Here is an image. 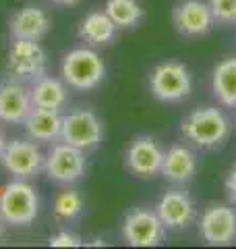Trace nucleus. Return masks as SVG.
I'll return each mask as SVG.
<instances>
[{
  "mask_svg": "<svg viewBox=\"0 0 236 249\" xmlns=\"http://www.w3.org/2000/svg\"><path fill=\"white\" fill-rule=\"evenodd\" d=\"M4 147H6V137H4V133H2V129H0V158H2Z\"/></svg>",
  "mask_w": 236,
  "mask_h": 249,
  "instance_id": "nucleus-27",
  "label": "nucleus"
},
{
  "mask_svg": "<svg viewBox=\"0 0 236 249\" xmlns=\"http://www.w3.org/2000/svg\"><path fill=\"white\" fill-rule=\"evenodd\" d=\"M39 214V196L37 191L25 183V178H17L4 187L0 196V220L11 227H29Z\"/></svg>",
  "mask_w": 236,
  "mask_h": 249,
  "instance_id": "nucleus-3",
  "label": "nucleus"
},
{
  "mask_svg": "<svg viewBox=\"0 0 236 249\" xmlns=\"http://www.w3.org/2000/svg\"><path fill=\"white\" fill-rule=\"evenodd\" d=\"M31 104L34 108H44V110H56L60 112L68 102V85L56 79V77H39L31 83Z\"/></svg>",
  "mask_w": 236,
  "mask_h": 249,
  "instance_id": "nucleus-17",
  "label": "nucleus"
},
{
  "mask_svg": "<svg viewBox=\"0 0 236 249\" xmlns=\"http://www.w3.org/2000/svg\"><path fill=\"white\" fill-rule=\"evenodd\" d=\"M162 162L164 150L149 135L135 137L124 154V164H127L129 173L139 178H152L157 173H162Z\"/></svg>",
  "mask_w": 236,
  "mask_h": 249,
  "instance_id": "nucleus-12",
  "label": "nucleus"
},
{
  "mask_svg": "<svg viewBox=\"0 0 236 249\" xmlns=\"http://www.w3.org/2000/svg\"><path fill=\"white\" fill-rule=\"evenodd\" d=\"M60 75L70 89L91 91L101 85L106 77V65L93 48H75L65 54L60 62Z\"/></svg>",
  "mask_w": 236,
  "mask_h": 249,
  "instance_id": "nucleus-2",
  "label": "nucleus"
},
{
  "mask_svg": "<svg viewBox=\"0 0 236 249\" xmlns=\"http://www.w3.org/2000/svg\"><path fill=\"white\" fill-rule=\"evenodd\" d=\"M104 11L116 29H133L145 17V11L139 0H106Z\"/></svg>",
  "mask_w": 236,
  "mask_h": 249,
  "instance_id": "nucleus-21",
  "label": "nucleus"
},
{
  "mask_svg": "<svg viewBox=\"0 0 236 249\" xmlns=\"http://www.w3.org/2000/svg\"><path fill=\"white\" fill-rule=\"evenodd\" d=\"M50 15L42 6L25 4L19 11L13 13L9 21V34L11 40H34L39 42L42 37L48 36L50 31Z\"/></svg>",
  "mask_w": 236,
  "mask_h": 249,
  "instance_id": "nucleus-15",
  "label": "nucleus"
},
{
  "mask_svg": "<svg viewBox=\"0 0 236 249\" xmlns=\"http://www.w3.org/2000/svg\"><path fill=\"white\" fill-rule=\"evenodd\" d=\"M50 245L52 247H81L83 241H81L79 235H75V232L60 231L54 237H50Z\"/></svg>",
  "mask_w": 236,
  "mask_h": 249,
  "instance_id": "nucleus-24",
  "label": "nucleus"
},
{
  "mask_svg": "<svg viewBox=\"0 0 236 249\" xmlns=\"http://www.w3.org/2000/svg\"><path fill=\"white\" fill-rule=\"evenodd\" d=\"M34 110L31 91L23 81L0 83V121L6 124H23Z\"/></svg>",
  "mask_w": 236,
  "mask_h": 249,
  "instance_id": "nucleus-14",
  "label": "nucleus"
},
{
  "mask_svg": "<svg viewBox=\"0 0 236 249\" xmlns=\"http://www.w3.org/2000/svg\"><path fill=\"white\" fill-rule=\"evenodd\" d=\"M199 232L207 245L226 247L236 241V212L234 208L216 204L201 214Z\"/></svg>",
  "mask_w": 236,
  "mask_h": 249,
  "instance_id": "nucleus-10",
  "label": "nucleus"
},
{
  "mask_svg": "<svg viewBox=\"0 0 236 249\" xmlns=\"http://www.w3.org/2000/svg\"><path fill=\"white\" fill-rule=\"evenodd\" d=\"M155 214L160 216L162 224L168 231H183L188 229L197 216L195 201L186 191H166L155 206Z\"/></svg>",
  "mask_w": 236,
  "mask_h": 249,
  "instance_id": "nucleus-13",
  "label": "nucleus"
},
{
  "mask_svg": "<svg viewBox=\"0 0 236 249\" xmlns=\"http://www.w3.org/2000/svg\"><path fill=\"white\" fill-rule=\"evenodd\" d=\"M46 52L34 40H13L9 48V73L17 81H37L46 75Z\"/></svg>",
  "mask_w": 236,
  "mask_h": 249,
  "instance_id": "nucleus-7",
  "label": "nucleus"
},
{
  "mask_svg": "<svg viewBox=\"0 0 236 249\" xmlns=\"http://www.w3.org/2000/svg\"><path fill=\"white\" fill-rule=\"evenodd\" d=\"M104 137V127L98 114L89 108H77V110L62 116V131L60 139L65 143H70L79 150L87 152L98 147Z\"/></svg>",
  "mask_w": 236,
  "mask_h": 249,
  "instance_id": "nucleus-5",
  "label": "nucleus"
},
{
  "mask_svg": "<svg viewBox=\"0 0 236 249\" xmlns=\"http://www.w3.org/2000/svg\"><path fill=\"white\" fill-rule=\"evenodd\" d=\"M83 208H85V201L77 191H62L54 199V216L62 222L77 220L83 214Z\"/></svg>",
  "mask_w": 236,
  "mask_h": 249,
  "instance_id": "nucleus-22",
  "label": "nucleus"
},
{
  "mask_svg": "<svg viewBox=\"0 0 236 249\" xmlns=\"http://www.w3.org/2000/svg\"><path fill=\"white\" fill-rule=\"evenodd\" d=\"M52 4H58V6H73V4H77L79 0H50Z\"/></svg>",
  "mask_w": 236,
  "mask_h": 249,
  "instance_id": "nucleus-26",
  "label": "nucleus"
},
{
  "mask_svg": "<svg viewBox=\"0 0 236 249\" xmlns=\"http://www.w3.org/2000/svg\"><path fill=\"white\" fill-rule=\"evenodd\" d=\"M197 154L186 145H172L168 152H164V162H162V175L166 181L183 185L188 183L197 175Z\"/></svg>",
  "mask_w": 236,
  "mask_h": 249,
  "instance_id": "nucleus-16",
  "label": "nucleus"
},
{
  "mask_svg": "<svg viewBox=\"0 0 236 249\" xmlns=\"http://www.w3.org/2000/svg\"><path fill=\"white\" fill-rule=\"evenodd\" d=\"M149 91L155 100L166 104L183 102L193 91V77L186 65L178 60L160 62L149 75Z\"/></svg>",
  "mask_w": 236,
  "mask_h": 249,
  "instance_id": "nucleus-4",
  "label": "nucleus"
},
{
  "mask_svg": "<svg viewBox=\"0 0 236 249\" xmlns=\"http://www.w3.org/2000/svg\"><path fill=\"white\" fill-rule=\"evenodd\" d=\"M2 166L15 178H31L44 168V156L34 139H11L2 152Z\"/></svg>",
  "mask_w": 236,
  "mask_h": 249,
  "instance_id": "nucleus-11",
  "label": "nucleus"
},
{
  "mask_svg": "<svg viewBox=\"0 0 236 249\" xmlns=\"http://www.w3.org/2000/svg\"><path fill=\"white\" fill-rule=\"evenodd\" d=\"M44 168L50 181L60 185L77 183L79 178L87 170V160H85V152L70 143H58L48 152L44 158Z\"/></svg>",
  "mask_w": 236,
  "mask_h": 249,
  "instance_id": "nucleus-6",
  "label": "nucleus"
},
{
  "mask_svg": "<svg viewBox=\"0 0 236 249\" xmlns=\"http://www.w3.org/2000/svg\"><path fill=\"white\" fill-rule=\"evenodd\" d=\"M209 9L214 13L216 23L224 25L236 23V0H209Z\"/></svg>",
  "mask_w": 236,
  "mask_h": 249,
  "instance_id": "nucleus-23",
  "label": "nucleus"
},
{
  "mask_svg": "<svg viewBox=\"0 0 236 249\" xmlns=\"http://www.w3.org/2000/svg\"><path fill=\"white\" fill-rule=\"evenodd\" d=\"M226 193H228V197H230L232 204H236V164L232 166L230 175L226 178Z\"/></svg>",
  "mask_w": 236,
  "mask_h": 249,
  "instance_id": "nucleus-25",
  "label": "nucleus"
},
{
  "mask_svg": "<svg viewBox=\"0 0 236 249\" xmlns=\"http://www.w3.org/2000/svg\"><path fill=\"white\" fill-rule=\"evenodd\" d=\"M114 36H116V25L106 15V11H91L79 23V37L91 48L108 46L114 40Z\"/></svg>",
  "mask_w": 236,
  "mask_h": 249,
  "instance_id": "nucleus-18",
  "label": "nucleus"
},
{
  "mask_svg": "<svg viewBox=\"0 0 236 249\" xmlns=\"http://www.w3.org/2000/svg\"><path fill=\"white\" fill-rule=\"evenodd\" d=\"M25 131L29 139L34 142H56L60 139V131H62V116L56 110H44V108H34L31 114L27 116Z\"/></svg>",
  "mask_w": 236,
  "mask_h": 249,
  "instance_id": "nucleus-19",
  "label": "nucleus"
},
{
  "mask_svg": "<svg viewBox=\"0 0 236 249\" xmlns=\"http://www.w3.org/2000/svg\"><path fill=\"white\" fill-rule=\"evenodd\" d=\"M0 239H2V220H0Z\"/></svg>",
  "mask_w": 236,
  "mask_h": 249,
  "instance_id": "nucleus-28",
  "label": "nucleus"
},
{
  "mask_svg": "<svg viewBox=\"0 0 236 249\" xmlns=\"http://www.w3.org/2000/svg\"><path fill=\"white\" fill-rule=\"evenodd\" d=\"M172 23L180 36L201 37L207 36L216 25L209 2L203 0H180L172 9Z\"/></svg>",
  "mask_w": 236,
  "mask_h": 249,
  "instance_id": "nucleus-9",
  "label": "nucleus"
},
{
  "mask_svg": "<svg viewBox=\"0 0 236 249\" xmlns=\"http://www.w3.org/2000/svg\"><path fill=\"white\" fill-rule=\"evenodd\" d=\"M211 91L226 108H236V58L218 62L211 75Z\"/></svg>",
  "mask_w": 236,
  "mask_h": 249,
  "instance_id": "nucleus-20",
  "label": "nucleus"
},
{
  "mask_svg": "<svg viewBox=\"0 0 236 249\" xmlns=\"http://www.w3.org/2000/svg\"><path fill=\"white\" fill-rule=\"evenodd\" d=\"M166 227L153 210L135 208L122 220V237L131 247H155L164 241Z\"/></svg>",
  "mask_w": 236,
  "mask_h": 249,
  "instance_id": "nucleus-8",
  "label": "nucleus"
},
{
  "mask_svg": "<svg viewBox=\"0 0 236 249\" xmlns=\"http://www.w3.org/2000/svg\"><path fill=\"white\" fill-rule=\"evenodd\" d=\"M180 133L186 142L201 150H216L224 145L232 133L230 119L216 106L197 108L180 124Z\"/></svg>",
  "mask_w": 236,
  "mask_h": 249,
  "instance_id": "nucleus-1",
  "label": "nucleus"
}]
</instances>
